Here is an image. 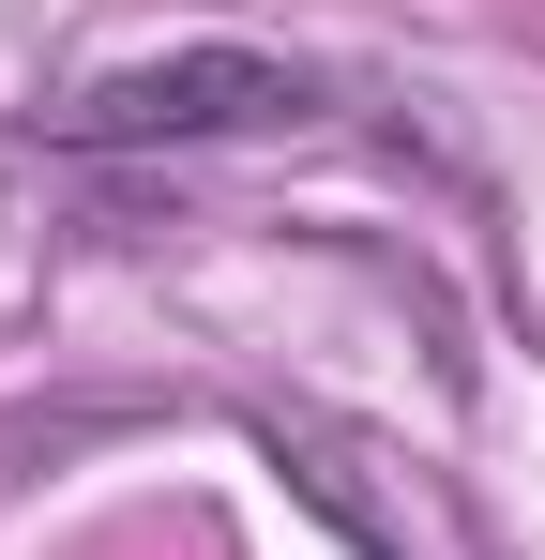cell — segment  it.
<instances>
[{"label":"cell","instance_id":"1","mask_svg":"<svg viewBox=\"0 0 545 560\" xmlns=\"http://www.w3.org/2000/svg\"><path fill=\"white\" fill-rule=\"evenodd\" d=\"M303 121H318V77L303 61L182 46V61H137V77H91L46 137L61 152H197V137H303Z\"/></svg>","mask_w":545,"mask_h":560}]
</instances>
